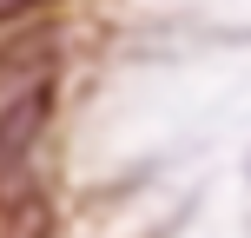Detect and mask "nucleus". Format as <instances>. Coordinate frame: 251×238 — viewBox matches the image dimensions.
Masks as SVG:
<instances>
[{"label": "nucleus", "instance_id": "obj_3", "mask_svg": "<svg viewBox=\"0 0 251 238\" xmlns=\"http://www.w3.org/2000/svg\"><path fill=\"white\" fill-rule=\"evenodd\" d=\"M66 0H0V33L7 26H26V20H53Z\"/></svg>", "mask_w": 251, "mask_h": 238}, {"label": "nucleus", "instance_id": "obj_1", "mask_svg": "<svg viewBox=\"0 0 251 238\" xmlns=\"http://www.w3.org/2000/svg\"><path fill=\"white\" fill-rule=\"evenodd\" d=\"M60 126V79L0 106V225H20L40 212V172Z\"/></svg>", "mask_w": 251, "mask_h": 238}, {"label": "nucleus", "instance_id": "obj_2", "mask_svg": "<svg viewBox=\"0 0 251 238\" xmlns=\"http://www.w3.org/2000/svg\"><path fill=\"white\" fill-rule=\"evenodd\" d=\"M60 79V26L53 20H26L0 33V106L20 100V93Z\"/></svg>", "mask_w": 251, "mask_h": 238}]
</instances>
